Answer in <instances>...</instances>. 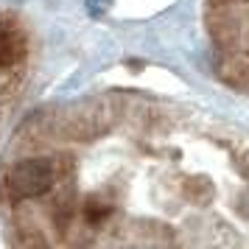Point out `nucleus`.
<instances>
[{
	"label": "nucleus",
	"instance_id": "1",
	"mask_svg": "<svg viewBox=\"0 0 249 249\" xmlns=\"http://www.w3.org/2000/svg\"><path fill=\"white\" fill-rule=\"evenodd\" d=\"M56 179V165L51 160H23L9 168L6 191L12 199H34L51 191Z\"/></svg>",
	"mask_w": 249,
	"mask_h": 249
},
{
	"label": "nucleus",
	"instance_id": "2",
	"mask_svg": "<svg viewBox=\"0 0 249 249\" xmlns=\"http://www.w3.org/2000/svg\"><path fill=\"white\" fill-rule=\"evenodd\" d=\"M84 215H87L90 224H101V221H107V218L112 215V204L104 202L101 196H92V199H87V204H84Z\"/></svg>",
	"mask_w": 249,
	"mask_h": 249
}]
</instances>
